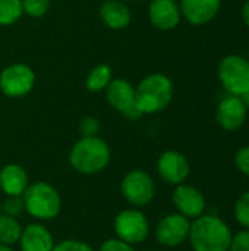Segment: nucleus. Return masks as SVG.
Returning <instances> with one entry per match:
<instances>
[{"label": "nucleus", "instance_id": "nucleus-23", "mask_svg": "<svg viewBox=\"0 0 249 251\" xmlns=\"http://www.w3.org/2000/svg\"><path fill=\"white\" fill-rule=\"evenodd\" d=\"M50 0H22V12L32 18H41L48 12Z\"/></svg>", "mask_w": 249, "mask_h": 251}, {"label": "nucleus", "instance_id": "nucleus-11", "mask_svg": "<svg viewBox=\"0 0 249 251\" xmlns=\"http://www.w3.org/2000/svg\"><path fill=\"white\" fill-rule=\"evenodd\" d=\"M248 116V106L245 104L242 97L238 96H226L217 106L216 119L217 124L229 132H235L241 129Z\"/></svg>", "mask_w": 249, "mask_h": 251}, {"label": "nucleus", "instance_id": "nucleus-8", "mask_svg": "<svg viewBox=\"0 0 249 251\" xmlns=\"http://www.w3.org/2000/svg\"><path fill=\"white\" fill-rule=\"evenodd\" d=\"M35 85L34 71L23 63H13L0 74V90L7 97H23L32 91Z\"/></svg>", "mask_w": 249, "mask_h": 251}, {"label": "nucleus", "instance_id": "nucleus-16", "mask_svg": "<svg viewBox=\"0 0 249 251\" xmlns=\"http://www.w3.org/2000/svg\"><path fill=\"white\" fill-rule=\"evenodd\" d=\"M21 251H53L54 240L50 231L41 224H31L22 228L19 238Z\"/></svg>", "mask_w": 249, "mask_h": 251}, {"label": "nucleus", "instance_id": "nucleus-28", "mask_svg": "<svg viewBox=\"0 0 249 251\" xmlns=\"http://www.w3.org/2000/svg\"><path fill=\"white\" fill-rule=\"evenodd\" d=\"M235 165L241 174L249 178V144L241 147L235 154Z\"/></svg>", "mask_w": 249, "mask_h": 251}, {"label": "nucleus", "instance_id": "nucleus-24", "mask_svg": "<svg viewBox=\"0 0 249 251\" xmlns=\"http://www.w3.org/2000/svg\"><path fill=\"white\" fill-rule=\"evenodd\" d=\"M25 210L22 197H6L3 203H0V213L18 218Z\"/></svg>", "mask_w": 249, "mask_h": 251}, {"label": "nucleus", "instance_id": "nucleus-3", "mask_svg": "<svg viewBox=\"0 0 249 251\" xmlns=\"http://www.w3.org/2000/svg\"><path fill=\"white\" fill-rule=\"evenodd\" d=\"M173 99V82L163 74L145 76L135 88V101L142 115H151L166 109Z\"/></svg>", "mask_w": 249, "mask_h": 251}, {"label": "nucleus", "instance_id": "nucleus-14", "mask_svg": "<svg viewBox=\"0 0 249 251\" xmlns=\"http://www.w3.org/2000/svg\"><path fill=\"white\" fill-rule=\"evenodd\" d=\"M222 6V0H181L179 7L182 16L191 25H205L216 18Z\"/></svg>", "mask_w": 249, "mask_h": 251}, {"label": "nucleus", "instance_id": "nucleus-13", "mask_svg": "<svg viewBox=\"0 0 249 251\" xmlns=\"http://www.w3.org/2000/svg\"><path fill=\"white\" fill-rule=\"evenodd\" d=\"M172 201L178 213L188 219H195L205 212V197L204 194L189 184H179L175 187L172 194Z\"/></svg>", "mask_w": 249, "mask_h": 251}, {"label": "nucleus", "instance_id": "nucleus-33", "mask_svg": "<svg viewBox=\"0 0 249 251\" xmlns=\"http://www.w3.org/2000/svg\"><path fill=\"white\" fill-rule=\"evenodd\" d=\"M248 59H249V57H248Z\"/></svg>", "mask_w": 249, "mask_h": 251}, {"label": "nucleus", "instance_id": "nucleus-25", "mask_svg": "<svg viewBox=\"0 0 249 251\" xmlns=\"http://www.w3.org/2000/svg\"><path fill=\"white\" fill-rule=\"evenodd\" d=\"M98 131H100V122L92 116H87L79 122L81 137H97Z\"/></svg>", "mask_w": 249, "mask_h": 251}, {"label": "nucleus", "instance_id": "nucleus-29", "mask_svg": "<svg viewBox=\"0 0 249 251\" xmlns=\"http://www.w3.org/2000/svg\"><path fill=\"white\" fill-rule=\"evenodd\" d=\"M98 251H136L134 249V246L119 240V238H112V240H107L104 241Z\"/></svg>", "mask_w": 249, "mask_h": 251}, {"label": "nucleus", "instance_id": "nucleus-20", "mask_svg": "<svg viewBox=\"0 0 249 251\" xmlns=\"http://www.w3.org/2000/svg\"><path fill=\"white\" fill-rule=\"evenodd\" d=\"M112 81V69L109 65H97L92 68L87 76L85 85L90 91H101L106 90Z\"/></svg>", "mask_w": 249, "mask_h": 251}, {"label": "nucleus", "instance_id": "nucleus-10", "mask_svg": "<svg viewBox=\"0 0 249 251\" xmlns=\"http://www.w3.org/2000/svg\"><path fill=\"white\" fill-rule=\"evenodd\" d=\"M191 221L181 213H170L156 226V240L164 247H178L188 240Z\"/></svg>", "mask_w": 249, "mask_h": 251}, {"label": "nucleus", "instance_id": "nucleus-30", "mask_svg": "<svg viewBox=\"0 0 249 251\" xmlns=\"http://www.w3.org/2000/svg\"><path fill=\"white\" fill-rule=\"evenodd\" d=\"M241 13H242V19H244L245 25H247V26L249 28V0H247V1L244 3Z\"/></svg>", "mask_w": 249, "mask_h": 251}, {"label": "nucleus", "instance_id": "nucleus-17", "mask_svg": "<svg viewBox=\"0 0 249 251\" xmlns=\"http://www.w3.org/2000/svg\"><path fill=\"white\" fill-rule=\"evenodd\" d=\"M28 185V175L22 166L9 163L0 169V190L6 197H22Z\"/></svg>", "mask_w": 249, "mask_h": 251}, {"label": "nucleus", "instance_id": "nucleus-22", "mask_svg": "<svg viewBox=\"0 0 249 251\" xmlns=\"http://www.w3.org/2000/svg\"><path fill=\"white\" fill-rule=\"evenodd\" d=\"M235 219L244 229H249V191L238 197L235 203Z\"/></svg>", "mask_w": 249, "mask_h": 251}, {"label": "nucleus", "instance_id": "nucleus-2", "mask_svg": "<svg viewBox=\"0 0 249 251\" xmlns=\"http://www.w3.org/2000/svg\"><path fill=\"white\" fill-rule=\"evenodd\" d=\"M110 162V149L100 137H81L69 153L70 166L84 175L101 172Z\"/></svg>", "mask_w": 249, "mask_h": 251}, {"label": "nucleus", "instance_id": "nucleus-26", "mask_svg": "<svg viewBox=\"0 0 249 251\" xmlns=\"http://www.w3.org/2000/svg\"><path fill=\"white\" fill-rule=\"evenodd\" d=\"M229 251H249V229H241L232 235Z\"/></svg>", "mask_w": 249, "mask_h": 251}, {"label": "nucleus", "instance_id": "nucleus-19", "mask_svg": "<svg viewBox=\"0 0 249 251\" xmlns=\"http://www.w3.org/2000/svg\"><path fill=\"white\" fill-rule=\"evenodd\" d=\"M22 234V226L16 218L0 213V244L12 247L19 243Z\"/></svg>", "mask_w": 249, "mask_h": 251}, {"label": "nucleus", "instance_id": "nucleus-18", "mask_svg": "<svg viewBox=\"0 0 249 251\" xmlns=\"http://www.w3.org/2000/svg\"><path fill=\"white\" fill-rule=\"evenodd\" d=\"M100 16L112 29H122L131 24V12L122 0H106L100 6Z\"/></svg>", "mask_w": 249, "mask_h": 251}, {"label": "nucleus", "instance_id": "nucleus-9", "mask_svg": "<svg viewBox=\"0 0 249 251\" xmlns=\"http://www.w3.org/2000/svg\"><path fill=\"white\" fill-rule=\"evenodd\" d=\"M106 97L109 103L119 110L126 119L138 121L142 113L135 101V88L126 79H112L106 88Z\"/></svg>", "mask_w": 249, "mask_h": 251}, {"label": "nucleus", "instance_id": "nucleus-31", "mask_svg": "<svg viewBox=\"0 0 249 251\" xmlns=\"http://www.w3.org/2000/svg\"><path fill=\"white\" fill-rule=\"evenodd\" d=\"M0 251H13V250H12V247H9V246H3V244H0Z\"/></svg>", "mask_w": 249, "mask_h": 251}, {"label": "nucleus", "instance_id": "nucleus-6", "mask_svg": "<svg viewBox=\"0 0 249 251\" xmlns=\"http://www.w3.org/2000/svg\"><path fill=\"white\" fill-rule=\"evenodd\" d=\"M114 232L131 246L141 244L150 235V222L141 210L126 209L114 218Z\"/></svg>", "mask_w": 249, "mask_h": 251}, {"label": "nucleus", "instance_id": "nucleus-15", "mask_svg": "<svg viewBox=\"0 0 249 251\" xmlns=\"http://www.w3.org/2000/svg\"><path fill=\"white\" fill-rule=\"evenodd\" d=\"M148 16L156 28L169 31L179 25L182 13L176 0H153L148 7Z\"/></svg>", "mask_w": 249, "mask_h": 251}, {"label": "nucleus", "instance_id": "nucleus-32", "mask_svg": "<svg viewBox=\"0 0 249 251\" xmlns=\"http://www.w3.org/2000/svg\"><path fill=\"white\" fill-rule=\"evenodd\" d=\"M122 1H134V0H122Z\"/></svg>", "mask_w": 249, "mask_h": 251}, {"label": "nucleus", "instance_id": "nucleus-21", "mask_svg": "<svg viewBox=\"0 0 249 251\" xmlns=\"http://www.w3.org/2000/svg\"><path fill=\"white\" fill-rule=\"evenodd\" d=\"M22 0H0V25L15 24L22 16Z\"/></svg>", "mask_w": 249, "mask_h": 251}, {"label": "nucleus", "instance_id": "nucleus-4", "mask_svg": "<svg viewBox=\"0 0 249 251\" xmlns=\"http://www.w3.org/2000/svg\"><path fill=\"white\" fill-rule=\"evenodd\" d=\"M22 200L25 210L38 221H51L60 213L62 209L59 191L44 181L29 184L22 194Z\"/></svg>", "mask_w": 249, "mask_h": 251}, {"label": "nucleus", "instance_id": "nucleus-5", "mask_svg": "<svg viewBox=\"0 0 249 251\" xmlns=\"http://www.w3.org/2000/svg\"><path fill=\"white\" fill-rule=\"evenodd\" d=\"M217 76L227 94L247 96L249 93V59L241 54L225 56L219 63Z\"/></svg>", "mask_w": 249, "mask_h": 251}, {"label": "nucleus", "instance_id": "nucleus-7", "mask_svg": "<svg viewBox=\"0 0 249 251\" xmlns=\"http://www.w3.org/2000/svg\"><path fill=\"white\" fill-rule=\"evenodd\" d=\"M120 191L129 204L135 207H144L154 199L156 185L153 178L145 171L135 169L123 176L120 182Z\"/></svg>", "mask_w": 249, "mask_h": 251}, {"label": "nucleus", "instance_id": "nucleus-27", "mask_svg": "<svg viewBox=\"0 0 249 251\" xmlns=\"http://www.w3.org/2000/svg\"><path fill=\"white\" fill-rule=\"evenodd\" d=\"M53 251H94L91 246L79 240H65L60 244H56Z\"/></svg>", "mask_w": 249, "mask_h": 251}, {"label": "nucleus", "instance_id": "nucleus-1", "mask_svg": "<svg viewBox=\"0 0 249 251\" xmlns=\"http://www.w3.org/2000/svg\"><path fill=\"white\" fill-rule=\"evenodd\" d=\"M232 231L216 215H201L191 222L188 240L194 251H229Z\"/></svg>", "mask_w": 249, "mask_h": 251}, {"label": "nucleus", "instance_id": "nucleus-12", "mask_svg": "<svg viewBox=\"0 0 249 251\" xmlns=\"http://www.w3.org/2000/svg\"><path fill=\"white\" fill-rule=\"evenodd\" d=\"M157 172L164 182L176 187L186 181L191 172V166L185 154L176 150H167L158 157Z\"/></svg>", "mask_w": 249, "mask_h": 251}]
</instances>
